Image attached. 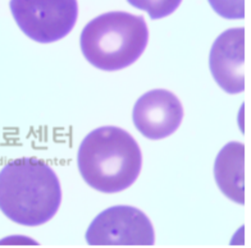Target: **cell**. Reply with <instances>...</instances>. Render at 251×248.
Here are the masks:
<instances>
[{"mask_svg": "<svg viewBox=\"0 0 251 248\" xmlns=\"http://www.w3.org/2000/svg\"><path fill=\"white\" fill-rule=\"evenodd\" d=\"M62 188L44 160L21 158L0 170V210L17 224L37 226L58 212Z\"/></svg>", "mask_w": 251, "mask_h": 248, "instance_id": "obj_1", "label": "cell"}, {"mask_svg": "<svg viewBox=\"0 0 251 248\" xmlns=\"http://www.w3.org/2000/svg\"><path fill=\"white\" fill-rule=\"evenodd\" d=\"M140 146L118 127H101L90 132L77 154L83 180L102 193H118L132 185L141 172Z\"/></svg>", "mask_w": 251, "mask_h": 248, "instance_id": "obj_2", "label": "cell"}, {"mask_svg": "<svg viewBox=\"0 0 251 248\" xmlns=\"http://www.w3.org/2000/svg\"><path fill=\"white\" fill-rule=\"evenodd\" d=\"M81 50L100 70H121L142 55L149 41L145 18L127 12H109L94 18L81 33Z\"/></svg>", "mask_w": 251, "mask_h": 248, "instance_id": "obj_3", "label": "cell"}, {"mask_svg": "<svg viewBox=\"0 0 251 248\" xmlns=\"http://www.w3.org/2000/svg\"><path fill=\"white\" fill-rule=\"evenodd\" d=\"M9 7L22 32L40 44L62 40L78 17L77 0H10Z\"/></svg>", "mask_w": 251, "mask_h": 248, "instance_id": "obj_4", "label": "cell"}, {"mask_svg": "<svg viewBox=\"0 0 251 248\" xmlns=\"http://www.w3.org/2000/svg\"><path fill=\"white\" fill-rule=\"evenodd\" d=\"M90 246H152L155 232L149 218L132 206H113L96 216L86 232Z\"/></svg>", "mask_w": 251, "mask_h": 248, "instance_id": "obj_5", "label": "cell"}, {"mask_svg": "<svg viewBox=\"0 0 251 248\" xmlns=\"http://www.w3.org/2000/svg\"><path fill=\"white\" fill-rule=\"evenodd\" d=\"M132 119L142 136L149 139H163L181 126L183 108L178 97L171 91L152 90L136 101Z\"/></svg>", "mask_w": 251, "mask_h": 248, "instance_id": "obj_6", "label": "cell"}, {"mask_svg": "<svg viewBox=\"0 0 251 248\" xmlns=\"http://www.w3.org/2000/svg\"><path fill=\"white\" fill-rule=\"evenodd\" d=\"M245 30L229 28L219 35L209 54V68L214 81L227 93L245 90Z\"/></svg>", "mask_w": 251, "mask_h": 248, "instance_id": "obj_7", "label": "cell"}, {"mask_svg": "<svg viewBox=\"0 0 251 248\" xmlns=\"http://www.w3.org/2000/svg\"><path fill=\"white\" fill-rule=\"evenodd\" d=\"M245 147L241 142H229L219 151L214 164L215 182L228 199L245 203Z\"/></svg>", "mask_w": 251, "mask_h": 248, "instance_id": "obj_8", "label": "cell"}, {"mask_svg": "<svg viewBox=\"0 0 251 248\" xmlns=\"http://www.w3.org/2000/svg\"><path fill=\"white\" fill-rule=\"evenodd\" d=\"M132 7L145 10L151 20H160L172 14L182 0H127Z\"/></svg>", "mask_w": 251, "mask_h": 248, "instance_id": "obj_9", "label": "cell"}, {"mask_svg": "<svg viewBox=\"0 0 251 248\" xmlns=\"http://www.w3.org/2000/svg\"><path fill=\"white\" fill-rule=\"evenodd\" d=\"M215 13L226 20H242L245 17V0H208Z\"/></svg>", "mask_w": 251, "mask_h": 248, "instance_id": "obj_10", "label": "cell"}]
</instances>
